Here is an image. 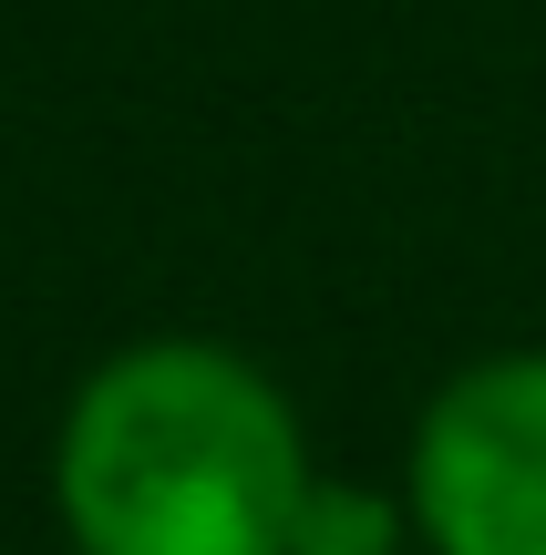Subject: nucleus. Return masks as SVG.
<instances>
[{"mask_svg":"<svg viewBox=\"0 0 546 555\" xmlns=\"http://www.w3.org/2000/svg\"><path fill=\"white\" fill-rule=\"evenodd\" d=\"M412 535V515H403V494H361V483H309V504H300V535H289V555H403Z\"/></svg>","mask_w":546,"mask_h":555,"instance_id":"3","label":"nucleus"},{"mask_svg":"<svg viewBox=\"0 0 546 555\" xmlns=\"http://www.w3.org/2000/svg\"><path fill=\"white\" fill-rule=\"evenodd\" d=\"M309 483L300 401L196 330L103 350L52 433V515L73 555H289Z\"/></svg>","mask_w":546,"mask_h":555,"instance_id":"1","label":"nucleus"},{"mask_svg":"<svg viewBox=\"0 0 546 555\" xmlns=\"http://www.w3.org/2000/svg\"><path fill=\"white\" fill-rule=\"evenodd\" d=\"M403 515L423 555H546V350H485L423 401Z\"/></svg>","mask_w":546,"mask_h":555,"instance_id":"2","label":"nucleus"}]
</instances>
